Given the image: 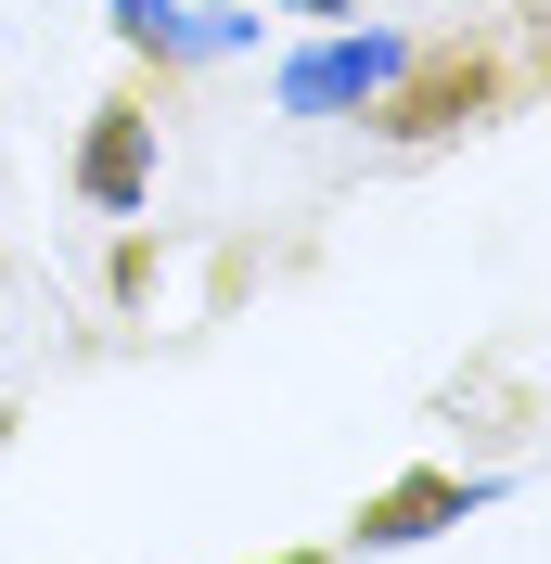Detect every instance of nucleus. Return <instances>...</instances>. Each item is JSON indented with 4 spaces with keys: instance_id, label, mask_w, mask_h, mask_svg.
<instances>
[{
    "instance_id": "nucleus-2",
    "label": "nucleus",
    "mask_w": 551,
    "mask_h": 564,
    "mask_svg": "<svg viewBox=\"0 0 551 564\" xmlns=\"http://www.w3.org/2000/svg\"><path fill=\"white\" fill-rule=\"evenodd\" d=\"M475 475H436V462H411V475H398V488H372L359 500V552H411V539H436V527H462V513H475Z\"/></svg>"
},
{
    "instance_id": "nucleus-3",
    "label": "nucleus",
    "mask_w": 551,
    "mask_h": 564,
    "mask_svg": "<svg viewBox=\"0 0 551 564\" xmlns=\"http://www.w3.org/2000/svg\"><path fill=\"white\" fill-rule=\"evenodd\" d=\"M411 65V39H321L309 65H282V104L295 116H334V104H372L385 77Z\"/></svg>"
},
{
    "instance_id": "nucleus-5",
    "label": "nucleus",
    "mask_w": 551,
    "mask_h": 564,
    "mask_svg": "<svg viewBox=\"0 0 551 564\" xmlns=\"http://www.w3.org/2000/svg\"><path fill=\"white\" fill-rule=\"evenodd\" d=\"M116 26H129L141 52H154V65H180V52H193V26H180V0H116Z\"/></svg>"
},
{
    "instance_id": "nucleus-4",
    "label": "nucleus",
    "mask_w": 551,
    "mask_h": 564,
    "mask_svg": "<svg viewBox=\"0 0 551 564\" xmlns=\"http://www.w3.org/2000/svg\"><path fill=\"white\" fill-rule=\"evenodd\" d=\"M77 193L116 206V218L154 193V116H141V104H104V116H90V141H77Z\"/></svg>"
},
{
    "instance_id": "nucleus-7",
    "label": "nucleus",
    "mask_w": 551,
    "mask_h": 564,
    "mask_svg": "<svg viewBox=\"0 0 551 564\" xmlns=\"http://www.w3.org/2000/svg\"><path fill=\"white\" fill-rule=\"evenodd\" d=\"M282 564H321V552H282Z\"/></svg>"
},
{
    "instance_id": "nucleus-6",
    "label": "nucleus",
    "mask_w": 551,
    "mask_h": 564,
    "mask_svg": "<svg viewBox=\"0 0 551 564\" xmlns=\"http://www.w3.org/2000/svg\"><path fill=\"white\" fill-rule=\"evenodd\" d=\"M282 13H321V26H359V0H282Z\"/></svg>"
},
{
    "instance_id": "nucleus-1",
    "label": "nucleus",
    "mask_w": 551,
    "mask_h": 564,
    "mask_svg": "<svg viewBox=\"0 0 551 564\" xmlns=\"http://www.w3.org/2000/svg\"><path fill=\"white\" fill-rule=\"evenodd\" d=\"M487 104H500V65L462 52V39H436V52H411V65L372 90V129L385 141H449V129H475Z\"/></svg>"
}]
</instances>
